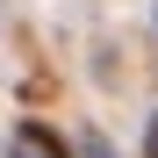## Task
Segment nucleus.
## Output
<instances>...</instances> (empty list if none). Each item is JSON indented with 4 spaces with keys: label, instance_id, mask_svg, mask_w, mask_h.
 I'll use <instances>...</instances> for the list:
<instances>
[{
    "label": "nucleus",
    "instance_id": "1",
    "mask_svg": "<svg viewBox=\"0 0 158 158\" xmlns=\"http://www.w3.org/2000/svg\"><path fill=\"white\" fill-rule=\"evenodd\" d=\"M15 151H22V158H65L58 144L43 137V129H22V137H15Z\"/></svg>",
    "mask_w": 158,
    "mask_h": 158
},
{
    "label": "nucleus",
    "instance_id": "2",
    "mask_svg": "<svg viewBox=\"0 0 158 158\" xmlns=\"http://www.w3.org/2000/svg\"><path fill=\"white\" fill-rule=\"evenodd\" d=\"M79 158H115V151L101 144V137H79Z\"/></svg>",
    "mask_w": 158,
    "mask_h": 158
},
{
    "label": "nucleus",
    "instance_id": "4",
    "mask_svg": "<svg viewBox=\"0 0 158 158\" xmlns=\"http://www.w3.org/2000/svg\"><path fill=\"white\" fill-rule=\"evenodd\" d=\"M151 22H158V15H151Z\"/></svg>",
    "mask_w": 158,
    "mask_h": 158
},
{
    "label": "nucleus",
    "instance_id": "3",
    "mask_svg": "<svg viewBox=\"0 0 158 158\" xmlns=\"http://www.w3.org/2000/svg\"><path fill=\"white\" fill-rule=\"evenodd\" d=\"M151 158H158V122H151Z\"/></svg>",
    "mask_w": 158,
    "mask_h": 158
}]
</instances>
